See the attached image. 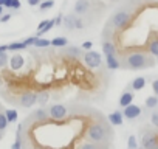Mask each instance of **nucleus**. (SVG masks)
Wrapping results in <instances>:
<instances>
[{
	"instance_id": "f257e3e1",
	"label": "nucleus",
	"mask_w": 158,
	"mask_h": 149,
	"mask_svg": "<svg viewBox=\"0 0 158 149\" xmlns=\"http://www.w3.org/2000/svg\"><path fill=\"white\" fill-rule=\"evenodd\" d=\"M113 135L112 129H110V123L107 124L102 118L99 121H92L87 127V132H85V137L92 141H96V143H101L102 147H106L109 143L107 140H110Z\"/></svg>"
},
{
	"instance_id": "f03ea898",
	"label": "nucleus",
	"mask_w": 158,
	"mask_h": 149,
	"mask_svg": "<svg viewBox=\"0 0 158 149\" xmlns=\"http://www.w3.org/2000/svg\"><path fill=\"white\" fill-rule=\"evenodd\" d=\"M153 56L149 53H144L141 50H132L124 54V67L129 70H143L150 65H153Z\"/></svg>"
},
{
	"instance_id": "7ed1b4c3",
	"label": "nucleus",
	"mask_w": 158,
	"mask_h": 149,
	"mask_svg": "<svg viewBox=\"0 0 158 149\" xmlns=\"http://www.w3.org/2000/svg\"><path fill=\"white\" fill-rule=\"evenodd\" d=\"M130 20H132V14L129 11H126V10H121V11H116L110 17V20H109L107 25L110 28H113V30H124V28L129 27Z\"/></svg>"
},
{
	"instance_id": "20e7f679",
	"label": "nucleus",
	"mask_w": 158,
	"mask_h": 149,
	"mask_svg": "<svg viewBox=\"0 0 158 149\" xmlns=\"http://www.w3.org/2000/svg\"><path fill=\"white\" fill-rule=\"evenodd\" d=\"M47 112H48V118H51L53 121H62V120H65L67 118V115H68V109H67V106L65 104H51L48 109H47Z\"/></svg>"
},
{
	"instance_id": "39448f33",
	"label": "nucleus",
	"mask_w": 158,
	"mask_h": 149,
	"mask_svg": "<svg viewBox=\"0 0 158 149\" xmlns=\"http://www.w3.org/2000/svg\"><path fill=\"white\" fill-rule=\"evenodd\" d=\"M84 57V64L89 68H99L102 65V54L98 51H87L82 54Z\"/></svg>"
},
{
	"instance_id": "423d86ee",
	"label": "nucleus",
	"mask_w": 158,
	"mask_h": 149,
	"mask_svg": "<svg viewBox=\"0 0 158 149\" xmlns=\"http://www.w3.org/2000/svg\"><path fill=\"white\" fill-rule=\"evenodd\" d=\"M141 146L146 149H155L158 147V135L152 130H147L141 137Z\"/></svg>"
},
{
	"instance_id": "0eeeda50",
	"label": "nucleus",
	"mask_w": 158,
	"mask_h": 149,
	"mask_svg": "<svg viewBox=\"0 0 158 149\" xmlns=\"http://www.w3.org/2000/svg\"><path fill=\"white\" fill-rule=\"evenodd\" d=\"M123 109H124V110H123L124 118H126V120H130V121L139 118L141 113H143V109H141L138 104H133V103H130L129 106H126V107H123Z\"/></svg>"
},
{
	"instance_id": "6e6552de",
	"label": "nucleus",
	"mask_w": 158,
	"mask_h": 149,
	"mask_svg": "<svg viewBox=\"0 0 158 149\" xmlns=\"http://www.w3.org/2000/svg\"><path fill=\"white\" fill-rule=\"evenodd\" d=\"M36 103H37V93H34V92H25V93L20 95L19 104H20L22 107L28 109V107H33Z\"/></svg>"
},
{
	"instance_id": "1a4fd4ad",
	"label": "nucleus",
	"mask_w": 158,
	"mask_h": 149,
	"mask_svg": "<svg viewBox=\"0 0 158 149\" xmlns=\"http://www.w3.org/2000/svg\"><path fill=\"white\" fill-rule=\"evenodd\" d=\"M89 10H90V0H77L74 3L73 13L77 16H82V14H87Z\"/></svg>"
},
{
	"instance_id": "9d476101",
	"label": "nucleus",
	"mask_w": 158,
	"mask_h": 149,
	"mask_svg": "<svg viewBox=\"0 0 158 149\" xmlns=\"http://www.w3.org/2000/svg\"><path fill=\"white\" fill-rule=\"evenodd\" d=\"M11 70H20L23 65H25V57L20 54V53H14L11 57H10V64Z\"/></svg>"
},
{
	"instance_id": "9b49d317",
	"label": "nucleus",
	"mask_w": 158,
	"mask_h": 149,
	"mask_svg": "<svg viewBox=\"0 0 158 149\" xmlns=\"http://www.w3.org/2000/svg\"><path fill=\"white\" fill-rule=\"evenodd\" d=\"M107 121L110 123V126H121L124 123V115H123L121 110H113V112L109 113Z\"/></svg>"
},
{
	"instance_id": "f8f14e48",
	"label": "nucleus",
	"mask_w": 158,
	"mask_h": 149,
	"mask_svg": "<svg viewBox=\"0 0 158 149\" xmlns=\"http://www.w3.org/2000/svg\"><path fill=\"white\" fill-rule=\"evenodd\" d=\"M106 65L109 70H118L121 68V61L118 59L116 54H107L106 56Z\"/></svg>"
},
{
	"instance_id": "ddd939ff",
	"label": "nucleus",
	"mask_w": 158,
	"mask_h": 149,
	"mask_svg": "<svg viewBox=\"0 0 158 149\" xmlns=\"http://www.w3.org/2000/svg\"><path fill=\"white\" fill-rule=\"evenodd\" d=\"M133 98H135V95H133L132 90H124V92L121 93V96H119V101H118L119 107H126V106H129L130 103H133Z\"/></svg>"
},
{
	"instance_id": "4468645a",
	"label": "nucleus",
	"mask_w": 158,
	"mask_h": 149,
	"mask_svg": "<svg viewBox=\"0 0 158 149\" xmlns=\"http://www.w3.org/2000/svg\"><path fill=\"white\" fill-rule=\"evenodd\" d=\"M146 84H147V79H146L144 76H136V78L132 79V83H130L129 87H130L133 92H138V90H143V89L146 87Z\"/></svg>"
},
{
	"instance_id": "2eb2a0df",
	"label": "nucleus",
	"mask_w": 158,
	"mask_h": 149,
	"mask_svg": "<svg viewBox=\"0 0 158 149\" xmlns=\"http://www.w3.org/2000/svg\"><path fill=\"white\" fill-rule=\"evenodd\" d=\"M146 50H147V53H149L150 56H153V57H156V59H158V37L150 39V40L147 42Z\"/></svg>"
},
{
	"instance_id": "dca6fc26",
	"label": "nucleus",
	"mask_w": 158,
	"mask_h": 149,
	"mask_svg": "<svg viewBox=\"0 0 158 149\" xmlns=\"http://www.w3.org/2000/svg\"><path fill=\"white\" fill-rule=\"evenodd\" d=\"M102 53L106 56L107 54H116L118 53V48H116V45L112 40H104L102 42Z\"/></svg>"
},
{
	"instance_id": "f3484780",
	"label": "nucleus",
	"mask_w": 158,
	"mask_h": 149,
	"mask_svg": "<svg viewBox=\"0 0 158 149\" xmlns=\"http://www.w3.org/2000/svg\"><path fill=\"white\" fill-rule=\"evenodd\" d=\"M31 120H34V123L45 121V120H48V112H47L45 109H37V110H34V112H33Z\"/></svg>"
},
{
	"instance_id": "a211bd4d",
	"label": "nucleus",
	"mask_w": 158,
	"mask_h": 149,
	"mask_svg": "<svg viewBox=\"0 0 158 149\" xmlns=\"http://www.w3.org/2000/svg\"><path fill=\"white\" fill-rule=\"evenodd\" d=\"M74 22H76V14H74V13L64 16L62 23H64V27H65L67 30H74Z\"/></svg>"
},
{
	"instance_id": "6ab92c4d",
	"label": "nucleus",
	"mask_w": 158,
	"mask_h": 149,
	"mask_svg": "<svg viewBox=\"0 0 158 149\" xmlns=\"http://www.w3.org/2000/svg\"><path fill=\"white\" fill-rule=\"evenodd\" d=\"M67 45H68V39L64 36H57L51 40V47H54V48H64Z\"/></svg>"
},
{
	"instance_id": "aec40b11",
	"label": "nucleus",
	"mask_w": 158,
	"mask_h": 149,
	"mask_svg": "<svg viewBox=\"0 0 158 149\" xmlns=\"http://www.w3.org/2000/svg\"><path fill=\"white\" fill-rule=\"evenodd\" d=\"M65 51H67L71 57H81V56L84 54V53H82V48H79V47H76V45H70V47H67Z\"/></svg>"
},
{
	"instance_id": "412c9836",
	"label": "nucleus",
	"mask_w": 158,
	"mask_h": 149,
	"mask_svg": "<svg viewBox=\"0 0 158 149\" xmlns=\"http://www.w3.org/2000/svg\"><path fill=\"white\" fill-rule=\"evenodd\" d=\"M144 104H146V107L147 109H156L158 107V96L156 95H152V96H147L146 98V101H144Z\"/></svg>"
},
{
	"instance_id": "4be33fe9",
	"label": "nucleus",
	"mask_w": 158,
	"mask_h": 149,
	"mask_svg": "<svg viewBox=\"0 0 158 149\" xmlns=\"http://www.w3.org/2000/svg\"><path fill=\"white\" fill-rule=\"evenodd\" d=\"M33 47H36V48H47V47H51V40L42 39V37H36Z\"/></svg>"
},
{
	"instance_id": "5701e85b",
	"label": "nucleus",
	"mask_w": 158,
	"mask_h": 149,
	"mask_svg": "<svg viewBox=\"0 0 158 149\" xmlns=\"http://www.w3.org/2000/svg\"><path fill=\"white\" fill-rule=\"evenodd\" d=\"M28 47L25 45V42L22 40V42H11V44H8V50L10 51H20V50H27Z\"/></svg>"
},
{
	"instance_id": "b1692460",
	"label": "nucleus",
	"mask_w": 158,
	"mask_h": 149,
	"mask_svg": "<svg viewBox=\"0 0 158 149\" xmlns=\"http://www.w3.org/2000/svg\"><path fill=\"white\" fill-rule=\"evenodd\" d=\"M5 115H6V118H8L10 123H16V121L19 120V113H17V110H14V109L5 110Z\"/></svg>"
},
{
	"instance_id": "393cba45",
	"label": "nucleus",
	"mask_w": 158,
	"mask_h": 149,
	"mask_svg": "<svg viewBox=\"0 0 158 149\" xmlns=\"http://www.w3.org/2000/svg\"><path fill=\"white\" fill-rule=\"evenodd\" d=\"M10 64V56L6 51H0V68H5Z\"/></svg>"
},
{
	"instance_id": "a878e982",
	"label": "nucleus",
	"mask_w": 158,
	"mask_h": 149,
	"mask_svg": "<svg viewBox=\"0 0 158 149\" xmlns=\"http://www.w3.org/2000/svg\"><path fill=\"white\" fill-rule=\"evenodd\" d=\"M50 100V93L48 92H37V103L39 104H47V101Z\"/></svg>"
},
{
	"instance_id": "bb28decb",
	"label": "nucleus",
	"mask_w": 158,
	"mask_h": 149,
	"mask_svg": "<svg viewBox=\"0 0 158 149\" xmlns=\"http://www.w3.org/2000/svg\"><path fill=\"white\" fill-rule=\"evenodd\" d=\"M8 124H10V121H8L5 112H0V130H6Z\"/></svg>"
},
{
	"instance_id": "cd10ccee",
	"label": "nucleus",
	"mask_w": 158,
	"mask_h": 149,
	"mask_svg": "<svg viewBox=\"0 0 158 149\" xmlns=\"http://www.w3.org/2000/svg\"><path fill=\"white\" fill-rule=\"evenodd\" d=\"M54 6V0H45V2H40L39 3V10L40 11H45V10H50Z\"/></svg>"
},
{
	"instance_id": "c85d7f7f",
	"label": "nucleus",
	"mask_w": 158,
	"mask_h": 149,
	"mask_svg": "<svg viewBox=\"0 0 158 149\" xmlns=\"http://www.w3.org/2000/svg\"><path fill=\"white\" fill-rule=\"evenodd\" d=\"M150 123L155 129H158V109H153V112L150 113Z\"/></svg>"
},
{
	"instance_id": "c756f323",
	"label": "nucleus",
	"mask_w": 158,
	"mask_h": 149,
	"mask_svg": "<svg viewBox=\"0 0 158 149\" xmlns=\"http://www.w3.org/2000/svg\"><path fill=\"white\" fill-rule=\"evenodd\" d=\"M127 146H129L130 149H136V147H138V141H136L135 135H130V137H129V140H127Z\"/></svg>"
},
{
	"instance_id": "7c9ffc66",
	"label": "nucleus",
	"mask_w": 158,
	"mask_h": 149,
	"mask_svg": "<svg viewBox=\"0 0 158 149\" xmlns=\"http://www.w3.org/2000/svg\"><path fill=\"white\" fill-rule=\"evenodd\" d=\"M84 27H85V23H84V20L79 17L77 14H76V22H74V30H84Z\"/></svg>"
},
{
	"instance_id": "2f4dec72",
	"label": "nucleus",
	"mask_w": 158,
	"mask_h": 149,
	"mask_svg": "<svg viewBox=\"0 0 158 149\" xmlns=\"http://www.w3.org/2000/svg\"><path fill=\"white\" fill-rule=\"evenodd\" d=\"M36 37H37V36H31V37H27V39L23 40V42H25V45H27V47H31V45L34 44Z\"/></svg>"
},
{
	"instance_id": "473e14b6",
	"label": "nucleus",
	"mask_w": 158,
	"mask_h": 149,
	"mask_svg": "<svg viewBox=\"0 0 158 149\" xmlns=\"http://www.w3.org/2000/svg\"><path fill=\"white\" fill-rule=\"evenodd\" d=\"M92 47H93V42H90V40H85V42L81 45L82 50H92Z\"/></svg>"
},
{
	"instance_id": "72a5a7b5",
	"label": "nucleus",
	"mask_w": 158,
	"mask_h": 149,
	"mask_svg": "<svg viewBox=\"0 0 158 149\" xmlns=\"http://www.w3.org/2000/svg\"><path fill=\"white\" fill-rule=\"evenodd\" d=\"M62 20H64V17H62V14H59L54 19V27H62Z\"/></svg>"
},
{
	"instance_id": "f704fd0d",
	"label": "nucleus",
	"mask_w": 158,
	"mask_h": 149,
	"mask_svg": "<svg viewBox=\"0 0 158 149\" xmlns=\"http://www.w3.org/2000/svg\"><path fill=\"white\" fill-rule=\"evenodd\" d=\"M22 146H23V141H22V140H17V138H16V141L13 143V149H20Z\"/></svg>"
},
{
	"instance_id": "c9c22d12",
	"label": "nucleus",
	"mask_w": 158,
	"mask_h": 149,
	"mask_svg": "<svg viewBox=\"0 0 158 149\" xmlns=\"http://www.w3.org/2000/svg\"><path fill=\"white\" fill-rule=\"evenodd\" d=\"M152 90H153V93L158 96V79H153V81H152Z\"/></svg>"
},
{
	"instance_id": "e433bc0d",
	"label": "nucleus",
	"mask_w": 158,
	"mask_h": 149,
	"mask_svg": "<svg viewBox=\"0 0 158 149\" xmlns=\"http://www.w3.org/2000/svg\"><path fill=\"white\" fill-rule=\"evenodd\" d=\"M40 2H42V0H27V3H28L30 6H37Z\"/></svg>"
},
{
	"instance_id": "4c0bfd02",
	"label": "nucleus",
	"mask_w": 158,
	"mask_h": 149,
	"mask_svg": "<svg viewBox=\"0 0 158 149\" xmlns=\"http://www.w3.org/2000/svg\"><path fill=\"white\" fill-rule=\"evenodd\" d=\"M11 19V14H2L0 16V22H8Z\"/></svg>"
},
{
	"instance_id": "58836bf2",
	"label": "nucleus",
	"mask_w": 158,
	"mask_h": 149,
	"mask_svg": "<svg viewBox=\"0 0 158 149\" xmlns=\"http://www.w3.org/2000/svg\"><path fill=\"white\" fill-rule=\"evenodd\" d=\"M13 2H14V0H6V2H5V8H10V10H11Z\"/></svg>"
},
{
	"instance_id": "ea45409f",
	"label": "nucleus",
	"mask_w": 158,
	"mask_h": 149,
	"mask_svg": "<svg viewBox=\"0 0 158 149\" xmlns=\"http://www.w3.org/2000/svg\"><path fill=\"white\" fill-rule=\"evenodd\" d=\"M0 51H8V45H0Z\"/></svg>"
},
{
	"instance_id": "a19ab883",
	"label": "nucleus",
	"mask_w": 158,
	"mask_h": 149,
	"mask_svg": "<svg viewBox=\"0 0 158 149\" xmlns=\"http://www.w3.org/2000/svg\"><path fill=\"white\" fill-rule=\"evenodd\" d=\"M3 10H5V6H2V5H0V16H2V14H3V13H5V11H3Z\"/></svg>"
},
{
	"instance_id": "79ce46f5",
	"label": "nucleus",
	"mask_w": 158,
	"mask_h": 149,
	"mask_svg": "<svg viewBox=\"0 0 158 149\" xmlns=\"http://www.w3.org/2000/svg\"><path fill=\"white\" fill-rule=\"evenodd\" d=\"M3 135H5V130H0V140L3 138Z\"/></svg>"
},
{
	"instance_id": "37998d69",
	"label": "nucleus",
	"mask_w": 158,
	"mask_h": 149,
	"mask_svg": "<svg viewBox=\"0 0 158 149\" xmlns=\"http://www.w3.org/2000/svg\"><path fill=\"white\" fill-rule=\"evenodd\" d=\"M5 2H6V0H0V5H2V6H5Z\"/></svg>"
},
{
	"instance_id": "c03bdc74",
	"label": "nucleus",
	"mask_w": 158,
	"mask_h": 149,
	"mask_svg": "<svg viewBox=\"0 0 158 149\" xmlns=\"http://www.w3.org/2000/svg\"><path fill=\"white\" fill-rule=\"evenodd\" d=\"M110 2H113V0H110Z\"/></svg>"
}]
</instances>
